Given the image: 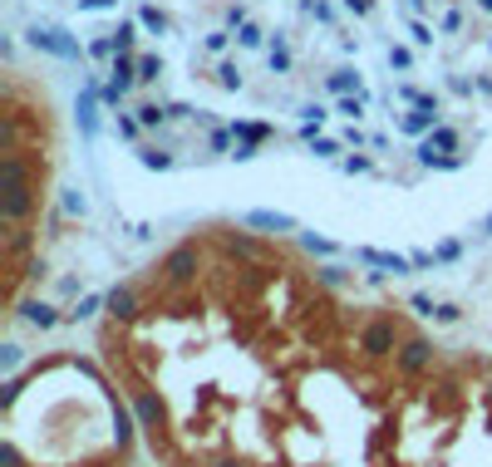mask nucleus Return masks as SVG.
Returning a JSON list of instances; mask_svg holds the SVG:
<instances>
[{"mask_svg": "<svg viewBox=\"0 0 492 467\" xmlns=\"http://www.w3.org/2000/svg\"><path fill=\"white\" fill-rule=\"evenodd\" d=\"M443 335L266 222H197L104 296L89 350L163 467H364Z\"/></svg>", "mask_w": 492, "mask_h": 467, "instance_id": "obj_1", "label": "nucleus"}, {"mask_svg": "<svg viewBox=\"0 0 492 467\" xmlns=\"http://www.w3.org/2000/svg\"><path fill=\"white\" fill-rule=\"evenodd\" d=\"M364 467H492V350L433 344Z\"/></svg>", "mask_w": 492, "mask_h": 467, "instance_id": "obj_2", "label": "nucleus"}, {"mask_svg": "<svg viewBox=\"0 0 492 467\" xmlns=\"http://www.w3.org/2000/svg\"><path fill=\"white\" fill-rule=\"evenodd\" d=\"M0 265H5V315H20L25 286L40 265V226L50 207V143H44V108L30 104L20 79L5 89V153H0Z\"/></svg>", "mask_w": 492, "mask_h": 467, "instance_id": "obj_3", "label": "nucleus"}, {"mask_svg": "<svg viewBox=\"0 0 492 467\" xmlns=\"http://www.w3.org/2000/svg\"><path fill=\"white\" fill-rule=\"evenodd\" d=\"M0 467H163L158 457L148 453L143 433H123L118 443L99 447V453H84V457H69V463H0Z\"/></svg>", "mask_w": 492, "mask_h": 467, "instance_id": "obj_4", "label": "nucleus"}]
</instances>
